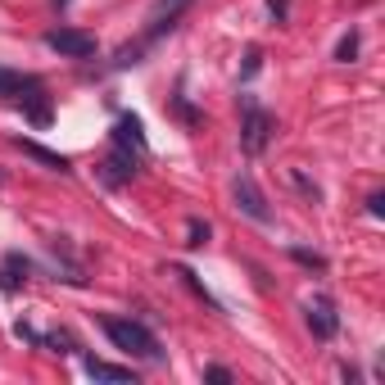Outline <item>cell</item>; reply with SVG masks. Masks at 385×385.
<instances>
[{"mask_svg": "<svg viewBox=\"0 0 385 385\" xmlns=\"http://www.w3.org/2000/svg\"><path fill=\"white\" fill-rule=\"evenodd\" d=\"M186 245H191V250H204V245H209V222L204 218L186 222Z\"/></svg>", "mask_w": 385, "mask_h": 385, "instance_id": "5bb4252c", "label": "cell"}, {"mask_svg": "<svg viewBox=\"0 0 385 385\" xmlns=\"http://www.w3.org/2000/svg\"><path fill=\"white\" fill-rule=\"evenodd\" d=\"M290 258H295V263H304V268H313V272H327V258H322V254H313V250H300V245H295V250H290Z\"/></svg>", "mask_w": 385, "mask_h": 385, "instance_id": "2e32d148", "label": "cell"}, {"mask_svg": "<svg viewBox=\"0 0 385 385\" xmlns=\"http://www.w3.org/2000/svg\"><path fill=\"white\" fill-rule=\"evenodd\" d=\"M268 14H272V23H285V14H290V0H268Z\"/></svg>", "mask_w": 385, "mask_h": 385, "instance_id": "ac0fdd59", "label": "cell"}, {"mask_svg": "<svg viewBox=\"0 0 385 385\" xmlns=\"http://www.w3.org/2000/svg\"><path fill=\"white\" fill-rule=\"evenodd\" d=\"M105 335L114 340V349L132 354V358H145V363H164V344L159 335L136 317H105Z\"/></svg>", "mask_w": 385, "mask_h": 385, "instance_id": "6da1fadb", "label": "cell"}, {"mask_svg": "<svg viewBox=\"0 0 385 385\" xmlns=\"http://www.w3.org/2000/svg\"><path fill=\"white\" fill-rule=\"evenodd\" d=\"M14 145H19L23 154H32L36 164H46V168H55V172H73V164H68V159H64V154H55V150H46V145H36V141H23V136H19Z\"/></svg>", "mask_w": 385, "mask_h": 385, "instance_id": "7c38bea8", "label": "cell"}, {"mask_svg": "<svg viewBox=\"0 0 385 385\" xmlns=\"http://www.w3.org/2000/svg\"><path fill=\"white\" fill-rule=\"evenodd\" d=\"M191 5H195V0H154L150 23H145V32H141V41H136V46H141V51H150V46H154L164 32H172V28H177V23H181V14H186Z\"/></svg>", "mask_w": 385, "mask_h": 385, "instance_id": "3957f363", "label": "cell"}, {"mask_svg": "<svg viewBox=\"0 0 385 385\" xmlns=\"http://www.w3.org/2000/svg\"><path fill=\"white\" fill-rule=\"evenodd\" d=\"M258 68H263V51H250L245 55V78H254Z\"/></svg>", "mask_w": 385, "mask_h": 385, "instance_id": "44dd1931", "label": "cell"}, {"mask_svg": "<svg viewBox=\"0 0 385 385\" xmlns=\"http://www.w3.org/2000/svg\"><path fill=\"white\" fill-rule=\"evenodd\" d=\"M231 195H236V209H241L245 218H254V222H272V209H268L263 191L254 186V177H250V172H241V177L231 181Z\"/></svg>", "mask_w": 385, "mask_h": 385, "instance_id": "5b68a950", "label": "cell"}, {"mask_svg": "<svg viewBox=\"0 0 385 385\" xmlns=\"http://www.w3.org/2000/svg\"><path fill=\"white\" fill-rule=\"evenodd\" d=\"M55 5H68V0H55Z\"/></svg>", "mask_w": 385, "mask_h": 385, "instance_id": "cb8c5ba5", "label": "cell"}, {"mask_svg": "<svg viewBox=\"0 0 385 385\" xmlns=\"http://www.w3.org/2000/svg\"><path fill=\"white\" fill-rule=\"evenodd\" d=\"M304 322H308V331H313L317 340H331V335L340 331V313H335L331 300H313L304 308Z\"/></svg>", "mask_w": 385, "mask_h": 385, "instance_id": "52a82bcc", "label": "cell"}, {"mask_svg": "<svg viewBox=\"0 0 385 385\" xmlns=\"http://www.w3.org/2000/svg\"><path fill=\"white\" fill-rule=\"evenodd\" d=\"M114 141L118 145H136V154L145 150V127H141V118L136 114H122L118 122H114Z\"/></svg>", "mask_w": 385, "mask_h": 385, "instance_id": "30bf717a", "label": "cell"}, {"mask_svg": "<svg viewBox=\"0 0 385 385\" xmlns=\"http://www.w3.org/2000/svg\"><path fill=\"white\" fill-rule=\"evenodd\" d=\"M19 105H23V114H28L36 127H46V122H51V95H46V86L36 82L32 91H23L19 95Z\"/></svg>", "mask_w": 385, "mask_h": 385, "instance_id": "ba28073f", "label": "cell"}, {"mask_svg": "<svg viewBox=\"0 0 385 385\" xmlns=\"http://www.w3.org/2000/svg\"><path fill=\"white\" fill-rule=\"evenodd\" d=\"M36 78H28V73H14V68H0V100H19L23 91H32Z\"/></svg>", "mask_w": 385, "mask_h": 385, "instance_id": "4fadbf2b", "label": "cell"}, {"mask_svg": "<svg viewBox=\"0 0 385 385\" xmlns=\"http://www.w3.org/2000/svg\"><path fill=\"white\" fill-rule=\"evenodd\" d=\"M46 46L64 59H91L95 55V36L91 32H78V28H55L46 32Z\"/></svg>", "mask_w": 385, "mask_h": 385, "instance_id": "277c9868", "label": "cell"}, {"mask_svg": "<svg viewBox=\"0 0 385 385\" xmlns=\"http://www.w3.org/2000/svg\"><path fill=\"white\" fill-rule=\"evenodd\" d=\"M136 172H141V159L132 154V145H114V150L105 154V164H100V177L109 186H127Z\"/></svg>", "mask_w": 385, "mask_h": 385, "instance_id": "8992f818", "label": "cell"}, {"mask_svg": "<svg viewBox=\"0 0 385 385\" xmlns=\"http://www.w3.org/2000/svg\"><path fill=\"white\" fill-rule=\"evenodd\" d=\"M28 272H32L28 258H23V254H9V258H5V268H0V290H23Z\"/></svg>", "mask_w": 385, "mask_h": 385, "instance_id": "8fae6325", "label": "cell"}, {"mask_svg": "<svg viewBox=\"0 0 385 385\" xmlns=\"http://www.w3.org/2000/svg\"><path fill=\"white\" fill-rule=\"evenodd\" d=\"M14 335H19V340H28V344H41V335H36V331L28 327V322H19V327H14Z\"/></svg>", "mask_w": 385, "mask_h": 385, "instance_id": "7402d4cb", "label": "cell"}, {"mask_svg": "<svg viewBox=\"0 0 385 385\" xmlns=\"http://www.w3.org/2000/svg\"><path fill=\"white\" fill-rule=\"evenodd\" d=\"M82 367H86V376H95V381H136V371H132V367L105 363V358H91V354L82 358Z\"/></svg>", "mask_w": 385, "mask_h": 385, "instance_id": "9c48e42d", "label": "cell"}, {"mask_svg": "<svg viewBox=\"0 0 385 385\" xmlns=\"http://www.w3.org/2000/svg\"><path fill=\"white\" fill-rule=\"evenodd\" d=\"M358 55V32H349V36H340V46H335V59L340 64H349V59Z\"/></svg>", "mask_w": 385, "mask_h": 385, "instance_id": "e0dca14e", "label": "cell"}, {"mask_svg": "<svg viewBox=\"0 0 385 385\" xmlns=\"http://www.w3.org/2000/svg\"><path fill=\"white\" fill-rule=\"evenodd\" d=\"M272 132H277V118H272L263 105H254V95H241V150L250 159L263 154Z\"/></svg>", "mask_w": 385, "mask_h": 385, "instance_id": "7a4b0ae2", "label": "cell"}, {"mask_svg": "<svg viewBox=\"0 0 385 385\" xmlns=\"http://www.w3.org/2000/svg\"><path fill=\"white\" fill-rule=\"evenodd\" d=\"M204 381H213V385H231V371H227V367H204Z\"/></svg>", "mask_w": 385, "mask_h": 385, "instance_id": "ffe728a7", "label": "cell"}, {"mask_svg": "<svg viewBox=\"0 0 385 385\" xmlns=\"http://www.w3.org/2000/svg\"><path fill=\"white\" fill-rule=\"evenodd\" d=\"M290 177H295V186H300V191L308 195V200H322V191H317V186L308 181V177H304V172H290Z\"/></svg>", "mask_w": 385, "mask_h": 385, "instance_id": "d6986e66", "label": "cell"}, {"mask_svg": "<svg viewBox=\"0 0 385 385\" xmlns=\"http://www.w3.org/2000/svg\"><path fill=\"white\" fill-rule=\"evenodd\" d=\"M367 213H371V218L385 213V195H371V200H367Z\"/></svg>", "mask_w": 385, "mask_h": 385, "instance_id": "603a6c76", "label": "cell"}, {"mask_svg": "<svg viewBox=\"0 0 385 385\" xmlns=\"http://www.w3.org/2000/svg\"><path fill=\"white\" fill-rule=\"evenodd\" d=\"M172 109H177V118H186V127H200V122H204V114H195V109H191V100H186L181 91L172 95Z\"/></svg>", "mask_w": 385, "mask_h": 385, "instance_id": "9a60e30c", "label": "cell"}]
</instances>
